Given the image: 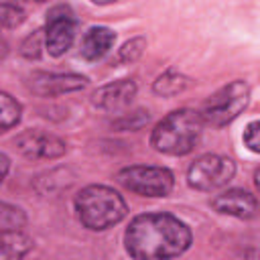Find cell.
I'll use <instances>...</instances> for the list:
<instances>
[{
	"label": "cell",
	"mask_w": 260,
	"mask_h": 260,
	"mask_svg": "<svg viewBox=\"0 0 260 260\" xmlns=\"http://www.w3.org/2000/svg\"><path fill=\"white\" fill-rule=\"evenodd\" d=\"M16 150L28 160H55L67 152L63 138L45 130H24L14 138Z\"/></svg>",
	"instance_id": "obj_8"
},
{
	"label": "cell",
	"mask_w": 260,
	"mask_h": 260,
	"mask_svg": "<svg viewBox=\"0 0 260 260\" xmlns=\"http://www.w3.org/2000/svg\"><path fill=\"white\" fill-rule=\"evenodd\" d=\"M191 228L171 213H140L124 232L126 252L138 260L177 258L191 248Z\"/></svg>",
	"instance_id": "obj_1"
},
{
	"label": "cell",
	"mask_w": 260,
	"mask_h": 260,
	"mask_svg": "<svg viewBox=\"0 0 260 260\" xmlns=\"http://www.w3.org/2000/svg\"><path fill=\"white\" fill-rule=\"evenodd\" d=\"M242 142L250 152L260 154V120H254L244 128Z\"/></svg>",
	"instance_id": "obj_21"
},
{
	"label": "cell",
	"mask_w": 260,
	"mask_h": 260,
	"mask_svg": "<svg viewBox=\"0 0 260 260\" xmlns=\"http://www.w3.org/2000/svg\"><path fill=\"white\" fill-rule=\"evenodd\" d=\"M193 85V79L175 71V69H167L165 73H160L154 81H152V91L160 98H173L179 95L183 91H187Z\"/></svg>",
	"instance_id": "obj_13"
},
{
	"label": "cell",
	"mask_w": 260,
	"mask_h": 260,
	"mask_svg": "<svg viewBox=\"0 0 260 260\" xmlns=\"http://www.w3.org/2000/svg\"><path fill=\"white\" fill-rule=\"evenodd\" d=\"M0 160H2V179H6L8 177V169H10V158H8V154H0Z\"/></svg>",
	"instance_id": "obj_22"
},
{
	"label": "cell",
	"mask_w": 260,
	"mask_h": 260,
	"mask_svg": "<svg viewBox=\"0 0 260 260\" xmlns=\"http://www.w3.org/2000/svg\"><path fill=\"white\" fill-rule=\"evenodd\" d=\"M148 120H150V114L144 112V110H138V112H132L130 116H128V114L120 116L112 126H114L116 130H138V128H142L144 124H148Z\"/></svg>",
	"instance_id": "obj_20"
},
{
	"label": "cell",
	"mask_w": 260,
	"mask_h": 260,
	"mask_svg": "<svg viewBox=\"0 0 260 260\" xmlns=\"http://www.w3.org/2000/svg\"><path fill=\"white\" fill-rule=\"evenodd\" d=\"M32 2H37V4H43V2H49V0H32Z\"/></svg>",
	"instance_id": "obj_25"
},
{
	"label": "cell",
	"mask_w": 260,
	"mask_h": 260,
	"mask_svg": "<svg viewBox=\"0 0 260 260\" xmlns=\"http://www.w3.org/2000/svg\"><path fill=\"white\" fill-rule=\"evenodd\" d=\"M77 20L67 4H57L47 12L45 20V49L51 57L65 55L75 41Z\"/></svg>",
	"instance_id": "obj_7"
},
{
	"label": "cell",
	"mask_w": 260,
	"mask_h": 260,
	"mask_svg": "<svg viewBox=\"0 0 260 260\" xmlns=\"http://www.w3.org/2000/svg\"><path fill=\"white\" fill-rule=\"evenodd\" d=\"M89 2H93V4H98V6H106V4H114V2H118V0H89Z\"/></svg>",
	"instance_id": "obj_23"
},
{
	"label": "cell",
	"mask_w": 260,
	"mask_h": 260,
	"mask_svg": "<svg viewBox=\"0 0 260 260\" xmlns=\"http://www.w3.org/2000/svg\"><path fill=\"white\" fill-rule=\"evenodd\" d=\"M144 49H146V39H144V37H134V39L126 41V43L118 49L116 63H126V65H130V63H134V61H138V59L142 57Z\"/></svg>",
	"instance_id": "obj_16"
},
{
	"label": "cell",
	"mask_w": 260,
	"mask_h": 260,
	"mask_svg": "<svg viewBox=\"0 0 260 260\" xmlns=\"http://www.w3.org/2000/svg\"><path fill=\"white\" fill-rule=\"evenodd\" d=\"M2 26L4 28H16L24 22V8L22 0H4L2 2Z\"/></svg>",
	"instance_id": "obj_18"
},
{
	"label": "cell",
	"mask_w": 260,
	"mask_h": 260,
	"mask_svg": "<svg viewBox=\"0 0 260 260\" xmlns=\"http://www.w3.org/2000/svg\"><path fill=\"white\" fill-rule=\"evenodd\" d=\"M136 81L134 79H116L102 87H98L91 95V104L104 112H118L130 106V102L136 98Z\"/></svg>",
	"instance_id": "obj_11"
},
{
	"label": "cell",
	"mask_w": 260,
	"mask_h": 260,
	"mask_svg": "<svg viewBox=\"0 0 260 260\" xmlns=\"http://www.w3.org/2000/svg\"><path fill=\"white\" fill-rule=\"evenodd\" d=\"M236 175V162L223 154H203L187 169V183L195 191L211 193L225 187Z\"/></svg>",
	"instance_id": "obj_6"
},
{
	"label": "cell",
	"mask_w": 260,
	"mask_h": 260,
	"mask_svg": "<svg viewBox=\"0 0 260 260\" xmlns=\"http://www.w3.org/2000/svg\"><path fill=\"white\" fill-rule=\"evenodd\" d=\"M211 209L219 215H230L238 219H252L260 211V203L256 195H252L246 189H228L215 195L209 201Z\"/></svg>",
	"instance_id": "obj_10"
},
{
	"label": "cell",
	"mask_w": 260,
	"mask_h": 260,
	"mask_svg": "<svg viewBox=\"0 0 260 260\" xmlns=\"http://www.w3.org/2000/svg\"><path fill=\"white\" fill-rule=\"evenodd\" d=\"M32 248V240L22 230H6L2 232L0 244V260H16L28 254Z\"/></svg>",
	"instance_id": "obj_14"
},
{
	"label": "cell",
	"mask_w": 260,
	"mask_h": 260,
	"mask_svg": "<svg viewBox=\"0 0 260 260\" xmlns=\"http://www.w3.org/2000/svg\"><path fill=\"white\" fill-rule=\"evenodd\" d=\"M250 85L244 79H234L213 91L201 106V118L207 126L223 128L232 124L250 104Z\"/></svg>",
	"instance_id": "obj_4"
},
{
	"label": "cell",
	"mask_w": 260,
	"mask_h": 260,
	"mask_svg": "<svg viewBox=\"0 0 260 260\" xmlns=\"http://www.w3.org/2000/svg\"><path fill=\"white\" fill-rule=\"evenodd\" d=\"M254 185H256V189H258V193H260V169L254 173Z\"/></svg>",
	"instance_id": "obj_24"
},
{
	"label": "cell",
	"mask_w": 260,
	"mask_h": 260,
	"mask_svg": "<svg viewBox=\"0 0 260 260\" xmlns=\"http://www.w3.org/2000/svg\"><path fill=\"white\" fill-rule=\"evenodd\" d=\"M116 183L140 197H167L175 187V175L167 167L132 165L116 173Z\"/></svg>",
	"instance_id": "obj_5"
},
{
	"label": "cell",
	"mask_w": 260,
	"mask_h": 260,
	"mask_svg": "<svg viewBox=\"0 0 260 260\" xmlns=\"http://www.w3.org/2000/svg\"><path fill=\"white\" fill-rule=\"evenodd\" d=\"M89 79L79 73H32L28 79V89L39 98H55L63 93H73L85 89Z\"/></svg>",
	"instance_id": "obj_9"
},
{
	"label": "cell",
	"mask_w": 260,
	"mask_h": 260,
	"mask_svg": "<svg viewBox=\"0 0 260 260\" xmlns=\"http://www.w3.org/2000/svg\"><path fill=\"white\" fill-rule=\"evenodd\" d=\"M75 213L79 223L89 232H104L118 225L128 215L124 197L108 185H87L75 199Z\"/></svg>",
	"instance_id": "obj_3"
},
{
	"label": "cell",
	"mask_w": 260,
	"mask_h": 260,
	"mask_svg": "<svg viewBox=\"0 0 260 260\" xmlns=\"http://www.w3.org/2000/svg\"><path fill=\"white\" fill-rule=\"evenodd\" d=\"M116 43V32L108 26H91L81 39V57L85 61H100Z\"/></svg>",
	"instance_id": "obj_12"
},
{
	"label": "cell",
	"mask_w": 260,
	"mask_h": 260,
	"mask_svg": "<svg viewBox=\"0 0 260 260\" xmlns=\"http://www.w3.org/2000/svg\"><path fill=\"white\" fill-rule=\"evenodd\" d=\"M43 45H45V30H32L30 35H26V37L22 39L18 53H20L24 59L32 61V59H39V57H41Z\"/></svg>",
	"instance_id": "obj_19"
},
{
	"label": "cell",
	"mask_w": 260,
	"mask_h": 260,
	"mask_svg": "<svg viewBox=\"0 0 260 260\" xmlns=\"http://www.w3.org/2000/svg\"><path fill=\"white\" fill-rule=\"evenodd\" d=\"M26 225V215L20 207L12 205V203H2V211H0V228L2 232L6 230H22Z\"/></svg>",
	"instance_id": "obj_17"
},
{
	"label": "cell",
	"mask_w": 260,
	"mask_h": 260,
	"mask_svg": "<svg viewBox=\"0 0 260 260\" xmlns=\"http://www.w3.org/2000/svg\"><path fill=\"white\" fill-rule=\"evenodd\" d=\"M201 112L191 108H179L167 114L150 134V146L169 156H185L195 150L203 134Z\"/></svg>",
	"instance_id": "obj_2"
},
{
	"label": "cell",
	"mask_w": 260,
	"mask_h": 260,
	"mask_svg": "<svg viewBox=\"0 0 260 260\" xmlns=\"http://www.w3.org/2000/svg\"><path fill=\"white\" fill-rule=\"evenodd\" d=\"M0 118H2V124H0L2 132H8L22 118V106L8 91L0 93Z\"/></svg>",
	"instance_id": "obj_15"
}]
</instances>
